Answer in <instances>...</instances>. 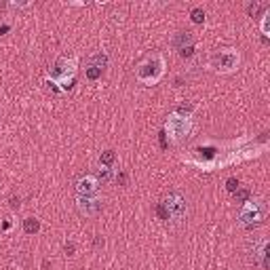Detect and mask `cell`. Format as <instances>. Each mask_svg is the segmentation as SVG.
I'll list each match as a JSON object with an SVG mask.
<instances>
[{
	"label": "cell",
	"mask_w": 270,
	"mask_h": 270,
	"mask_svg": "<svg viewBox=\"0 0 270 270\" xmlns=\"http://www.w3.org/2000/svg\"><path fill=\"white\" fill-rule=\"evenodd\" d=\"M169 45H171V49L177 51L182 57H192L196 40H194V34L192 32H175L171 36V40H169Z\"/></svg>",
	"instance_id": "obj_8"
},
{
	"label": "cell",
	"mask_w": 270,
	"mask_h": 270,
	"mask_svg": "<svg viewBox=\"0 0 270 270\" xmlns=\"http://www.w3.org/2000/svg\"><path fill=\"white\" fill-rule=\"evenodd\" d=\"M74 186H76V192H78L80 196H91V194L97 192L99 182H97L95 175H80V177L76 179Z\"/></svg>",
	"instance_id": "obj_10"
},
{
	"label": "cell",
	"mask_w": 270,
	"mask_h": 270,
	"mask_svg": "<svg viewBox=\"0 0 270 270\" xmlns=\"http://www.w3.org/2000/svg\"><path fill=\"white\" fill-rule=\"evenodd\" d=\"M266 11H268V5H262V3H251V5H247V15L249 17H262Z\"/></svg>",
	"instance_id": "obj_12"
},
{
	"label": "cell",
	"mask_w": 270,
	"mask_h": 270,
	"mask_svg": "<svg viewBox=\"0 0 270 270\" xmlns=\"http://www.w3.org/2000/svg\"><path fill=\"white\" fill-rule=\"evenodd\" d=\"M163 207L167 211V222H173V224H182L188 216V201L184 198L182 192H169L163 201Z\"/></svg>",
	"instance_id": "obj_6"
},
{
	"label": "cell",
	"mask_w": 270,
	"mask_h": 270,
	"mask_svg": "<svg viewBox=\"0 0 270 270\" xmlns=\"http://www.w3.org/2000/svg\"><path fill=\"white\" fill-rule=\"evenodd\" d=\"M241 66V53L236 49H222L209 55V68L218 74H232Z\"/></svg>",
	"instance_id": "obj_4"
},
{
	"label": "cell",
	"mask_w": 270,
	"mask_h": 270,
	"mask_svg": "<svg viewBox=\"0 0 270 270\" xmlns=\"http://www.w3.org/2000/svg\"><path fill=\"white\" fill-rule=\"evenodd\" d=\"M76 72H78V62H76V57H59L57 62H55L53 74L45 82H47V87L53 93L59 95V93H66V91L72 89Z\"/></svg>",
	"instance_id": "obj_1"
},
{
	"label": "cell",
	"mask_w": 270,
	"mask_h": 270,
	"mask_svg": "<svg viewBox=\"0 0 270 270\" xmlns=\"http://www.w3.org/2000/svg\"><path fill=\"white\" fill-rule=\"evenodd\" d=\"M192 116H182L177 114V112H173V114H169L167 121H165V137H169V141L171 144H179V141H184L190 133H192Z\"/></svg>",
	"instance_id": "obj_3"
},
{
	"label": "cell",
	"mask_w": 270,
	"mask_h": 270,
	"mask_svg": "<svg viewBox=\"0 0 270 270\" xmlns=\"http://www.w3.org/2000/svg\"><path fill=\"white\" fill-rule=\"evenodd\" d=\"M260 27H262V36L268 38V36H270V9L262 15V25H260Z\"/></svg>",
	"instance_id": "obj_15"
},
{
	"label": "cell",
	"mask_w": 270,
	"mask_h": 270,
	"mask_svg": "<svg viewBox=\"0 0 270 270\" xmlns=\"http://www.w3.org/2000/svg\"><path fill=\"white\" fill-rule=\"evenodd\" d=\"M21 207V201L17 196H11V209H19Z\"/></svg>",
	"instance_id": "obj_21"
},
{
	"label": "cell",
	"mask_w": 270,
	"mask_h": 270,
	"mask_svg": "<svg viewBox=\"0 0 270 270\" xmlns=\"http://www.w3.org/2000/svg\"><path fill=\"white\" fill-rule=\"evenodd\" d=\"M234 198H236L238 203L249 201V190H234Z\"/></svg>",
	"instance_id": "obj_19"
},
{
	"label": "cell",
	"mask_w": 270,
	"mask_h": 270,
	"mask_svg": "<svg viewBox=\"0 0 270 270\" xmlns=\"http://www.w3.org/2000/svg\"><path fill=\"white\" fill-rule=\"evenodd\" d=\"M97 182H102V184H106V182H110L112 179V169L110 167H102V169H97Z\"/></svg>",
	"instance_id": "obj_14"
},
{
	"label": "cell",
	"mask_w": 270,
	"mask_h": 270,
	"mask_svg": "<svg viewBox=\"0 0 270 270\" xmlns=\"http://www.w3.org/2000/svg\"><path fill=\"white\" fill-rule=\"evenodd\" d=\"M23 230H25V234L38 232V230H40V222H38L36 218H25V220H23Z\"/></svg>",
	"instance_id": "obj_13"
},
{
	"label": "cell",
	"mask_w": 270,
	"mask_h": 270,
	"mask_svg": "<svg viewBox=\"0 0 270 270\" xmlns=\"http://www.w3.org/2000/svg\"><path fill=\"white\" fill-rule=\"evenodd\" d=\"M108 64H110V57H108V53H104V51H97L95 55H91V57H89V66L102 70V72L108 68Z\"/></svg>",
	"instance_id": "obj_11"
},
{
	"label": "cell",
	"mask_w": 270,
	"mask_h": 270,
	"mask_svg": "<svg viewBox=\"0 0 270 270\" xmlns=\"http://www.w3.org/2000/svg\"><path fill=\"white\" fill-rule=\"evenodd\" d=\"M247 253H249V262L260 264L264 270H268V238L266 236H253Z\"/></svg>",
	"instance_id": "obj_7"
},
{
	"label": "cell",
	"mask_w": 270,
	"mask_h": 270,
	"mask_svg": "<svg viewBox=\"0 0 270 270\" xmlns=\"http://www.w3.org/2000/svg\"><path fill=\"white\" fill-rule=\"evenodd\" d=\"M76 207L84 218H95V216H99V211L104 209V201H102V196H95V194H91V196H80L78 194L76 196Z\"/></svg>",
	"instance_id": "obj_9"
},
{
	"label": "cell",
	"mask_w": 270,
	"mask_h": 270,
	"mask_svg": "<svg viewBox=\"0 0 270 270\" xmlns=\"http://www.w3.org/2000/svg\"><path fill=\"white\" fill-rule=\"evenodd\" d=\"M266 211H268V207L264 201H245L238 211V224L243 226V228H253V226L264 222Z\"/></svg>",
	"instance_id": "obj_5"
},
{
	"label": "cell",
	"mask_w": 270,
	"mask_h": 270,
	"mask_svg": "<svg viewBox=\"0 0 270 270\" xmlns=\"http://www.w3.org/2000/svg\"><path fill=\"white\" fill-rule=\"evenodd\" d=\"M226 190H228V192L238 190V179L236 177H228V179H226Z\"/></svg>",
	"instance_id": "obj_20"
},
{
	"label": "cell",
	"mask_w": 270,
	"mask_h": 270,
	"mask_svg": "<svg viewBox=\"0 0 270 270\" xmlns=\"http://www.w3.org/2000/svg\"><path fill=\"white\" fill-rule=\"evenodd\" d=\"M99 76H102V70H97V68H93V66L87 68V78H89V80H97Z\"/></svg>",
	"instance_id": "obj_18"
},
{
	"label": "cell",
	"mask_w": 270,
	"mask_h": 270,
	"mask_svg": "<svg viewBox=\"0 0 270 270\" xmlns=\"http://www.w3.org/2000/svg\"><path fill=\"white\" fill-rule=\"evenodd\" d=\"M190 19H192L194 23H203V21H205V11H203L201 7L192 9V11H190Z\"/></svg>",
	"instance_id": "obj_16"
},
{
	"label": "cell",
	"mask_w": 270,
	"mask_h": 270,
	"mask_svg": "<svg viewBox=\"0 0 270 270\" xmlns=\"http://www.w3.org/2000/svg\"><path fill=\"white\" fill-rule=\"evenodd\" d=\"M112 161H114V152H112V150H106V152L102 154V159H99V163H102L104 167H110Z\"/></svg>",
	"instance_id": "obj_17"
},
{
	"label": "cell",
	"mask_w": 270,
	"mask_h": 270,
	"mask_svg": "<svg viewBox=\"0 0 270 270\" xmlns=\"http://www.w3.org/2000/svg\"><path fill=\"white\" fill-rule=\"evenodd\" d=\"M163 76H165V57H163L161 53L148 55V57L141 62L137 66V70H135V78L141 84H148V87H152V84H159Z\"/></svg>",
	"instance_id": "obj_2"
},
{
	"label": "cell",
	"mask_w": 270,
	"mask_h": 270,
	"mask_svg": "<svg viewBox=\"0 0 270 270\" xmlns=\"http://www.w3.org/2000/svg\"><path fill=\"white\" fill-rule=\"evenodd\" d=\"M66 251L72 255V253H74V243H68V245H66Z\"/></svg>",
	"instance_id": "obj_22"
}]
</instances>
